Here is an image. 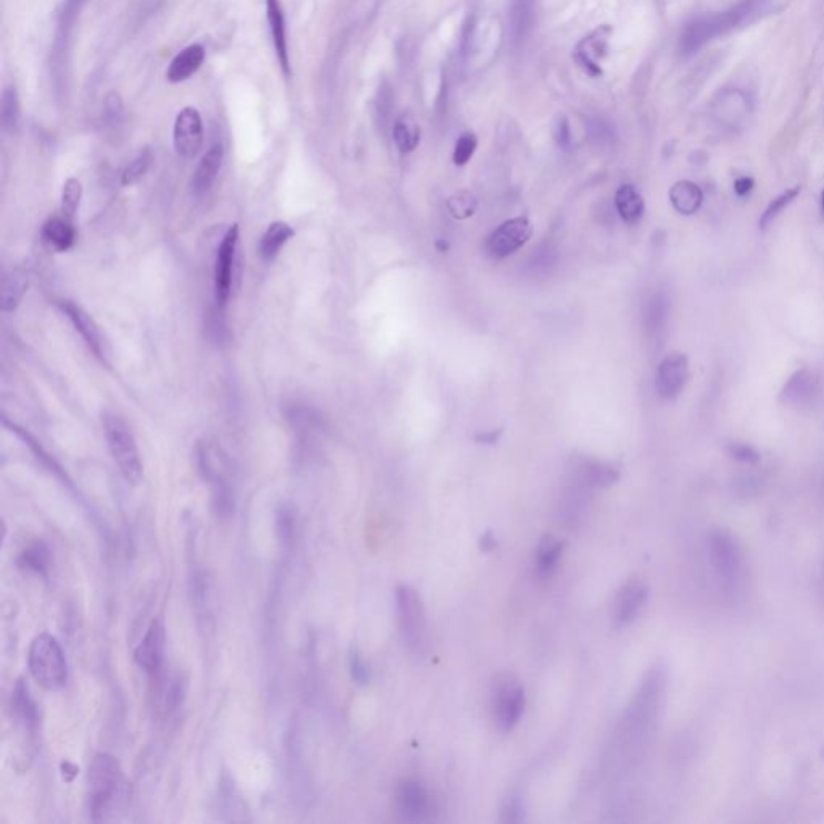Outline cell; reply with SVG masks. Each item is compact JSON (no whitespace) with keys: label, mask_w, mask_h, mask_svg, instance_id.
<instances>
[{"label":"cell","mask_w":824,"mask_h":824,"mask_svg":"<svg viewBox=\"0 0 824 824\" xmlns=\"http://www.w3.org/2000/svg\"><path fill=\"white\" fill-rule=\"evenodd\" d=\"M615 208L625 223L638 224L646 213V203L635 186L625 184L615 194Z\"/></svg>","instance_id":"23"},{"label":"cell","mask_w":824,"mask_h":824,"mask_svg":"<svg viewBox=\"0 0 824 824\" xmlns=\"http://www.w3.org/2000/svg\"><path fill=\"white\" fill-rule=\"evenodd\" d=\"M447 208L455 219L466 221L476 215L478 210V200L470 190H459L447 198Z\"/></svg>","instance_id":"31"},{"label":"cell","mask_w":824,"mask_h":824,"mask_svg":"<svg viewBox=\"0 0 824 824\" xmlns=\"http://www.w3.org/2000/svg\"><path fill=\"white\" fill-rule=\"evenodd\" d=\"M205 55H206V52L202 44H192L179 52L166 70L169 83L179 85V83L187 81L190 76H194L205 62Z\"/></svg>","instance_id":"21"},{"label":"cell","mask_w":824,"mask_h":824,"mask_svg":"<svg viewBox=\"0 0 824 824\" xmlns=\"http://www.w3.org/2000/svg\"><path fill=\"white\" fill-rule=\"evenodd\" d=\"M393 139L401 154H411L420 142V126L411 115H403L393 126Z\"/></svg>","instance_id":"26"},{"label":"cell","mask_w":824,"mask_h":824,"mask_svg":"<svg viewBox=\"0 0 824 824\" xmlns=\"http://www.w3.org/2000/svg\"><path fill=\"white\" fill-rule=\"evenodd\" d=\"M533 236V226L524 216L504 221L485 240V252L493 259H504L518 253L528 244Z\"/></svg>","instance_id":"9"},{"label":"cell","mask_w":824,"mask_h":824,"mask_svg":"<svg viewBox=\"0 0 824 824\" xmlns=\"http://www.w3.org/2000/svg\"><path fill=\"white\" fill-rule=\"evenodd\" d=\"M689 378V363L683 353H670L665 357L656 372L657 395L665 401L677 399L685 390Z\"/></svg>","instance_id":"12"},{"label":"cell","mask_w":824,"mask_h":824,"mask_svg":"<svg viewBox=\"0 0 824 824\" xmlns=\"http://www.w3.org/2000/svg\"><path fill=\"white\" fill-rule=\"evenodd\" d=\"M821 213H823V216H824V192H823V196H821Z\"/></svg>","instance_id":"46"},{"label":"cell","mask_w":824,"mask_h":824,"mask_svg":"<svg viewBox=\"0 0 824 824\" xmlns=\"http://www.w3.org/2000/svg\"><path fill=\"white\" fill-rule=\"evenodd\" d=\"M610 35H612V29L608 26H601L577 45L575 60L589 76H601V60L608 54Z\"/></svg>","instance_id":"15"},{"label":"cell","mask_w":824,"mask_h":824,"mask_svg":"<svg viewBox=\"0 0 824 824\" xmlns=\"http://www.w3.org/2000/svg\"><path fill=\"white\" fill-rule=\"evenodd\" d=\"M710 552L719 587L728 598L736 599L742 593L744 587V560L738 541L728 531H713L710 537Z\"/></svg>","instance_id":"5"},{"label":"cell","mask_w":824,"mask_h":824,"mask_svg":"<svg viewBox=\"0 0 824 824\" xmlns=\"http://www.w3.org/2000/svg\"><path fill=\"white\" fill-rule=\"evenodd\" d=\"M294 236V227L290 224L284 221L269 224L259 242V256L263 261H273Z\"/></svg>","instance_id":"24"},{"label":"cell","mask_w":824,"mask_h":824,"mask_svg":"<svg viewBox=\"0 0 824 824\" xmlns=\"http://www.w3.org/2000/svg\"><path fill=\"white\" fill-rule=\"evenodd\" d=\"M525 691L518 679L506 675L497 679L493 694V708L497 727L504 733L516 727L524 713Z\"/></svg>","instance_id":"10"},{"label":"cell","mask_w":824,"mask_h":824,"mask_svg":"<svg viewBox=\"0 0 824 824\" xmlns=\"http://www.w3.org/2000/svg\"><path fill=\"white\" fill-rule=\"evenodd\" d=\"M123 100L119 97V94L116 92H112L108 94L106 98V104H104V116H106V123L110 125H118L119 121L123 119Z\"/></svg>","instance_id":"38"},{"label":"cell","mask_w":824,"mask_h":824,"mask_svg":"<svg viewBox=\"0 0 824 824\" xmlns=\"http://www.w3.org/2000/svg\"><path fill=\"white\" fill-rule=\"evenodd\" d=\"M504 813H506L504 821H510V823L522 821V819H524V805H522L520 797H510L509 800H507V807H506Z\"/></svg>","instance_id":"40"},{"label":"cell","mask_w":824,"mask_h":824,"mask_svg":"<svg viewBox=\"0 0 824 824\" xmlns=\"http://www.w3.org/2000/svg\"><path fill=\"white\" fill-rule=\"evenodd\" d=\"M401 815L409 821H417L426 817L430 807V797L426 788L417 781H405L397 794Z\"/></svg>","instance_id":"18"},{"label":"cell","mask_w":824,"mask_h":824,"mask_svg":"<svg viewBox=\"0 0 824 824\" xmlns=\"http://www.w3.org/2000/svg\"><path fill=\"white\" fill-rule=\"evenodd\" d=\"M670 202L673 208L685 216L698 213L704 202V194L698 184L691 181H679L670 189Z\"/></svg>","instance_id":"25"},{"label":"cell","mask_w":824,"mask_h":824,"mask_svg":"<svg viewBox=\"0 0 824 824\" xmlns=\"http://www.w3.org/2000/svg\"><path fill=\"white\" fill-rule=\"evenodd\" d=\"M41 240L49 252H68L76 242V229L73 221L64 216L49 217L43 224Z\"/></svg>","instance_id":"19"},{"label":"cell","mask_w":824,"mask_h":824,"mask_svg":"<svg viewBox=\"0 0 824 824\" xmlns=\"http://www.w3.org/2000/svg\"><path fill=\"white\" fill-rule=\"evenodd\" d=\"M399 628L405 643L412 650L422 652L427 646L426 615L419 596L411 587L401 585L397 589Z\"/></svg>","instance_id":"7"},{"label":"cell","mask_w":824,"mask_h":824,"mask_svg":"<svg viewBox=\"0 0 824 824\" xmlns=\"http://www.w3.org/2000/svg\"><path fill=\"white\" fill-rule=\"evenodd\" d=\"M58 307L62 309V313L68 317L71 326L75 327L77 334L85 340L87 348L91 349L98 359L106 361V340H104V336L100 332L97 322L92 319V316L79 305H76L75 301H60Z\"/></svg>","instance_id":"13"},{"label":"cell","mask_w":824,"mask_h":824,"mask_svg":"<svg viewBox=\"0 0 824 824\" xmlns=\"http://www.w3.org/2000/svg\"><path fill=\"white\" fill-rule=\"evenodd\" d=\"M495 546H497V539L493 538V535H491V531H488V533H487V535H483V538H482L483 551L489 552V551H491V549H493V548H495Z\"/></svg>","instance_id":"44"},{"label":"cell","mask_w":824,"mask_h":824,"mask_svg":"<svg viewBox=\"0 0 824 824\" xmlns=\"http://www.w3.org/2000/svg\"><path fill=\"white\" fill-rule=\"evenodd\" d=\"M799 194H800V187H792V189L782 192L781 196H776L775 200L767 206L765 213L761 215L760 223H759L760 224L761 231L769 229V226L775 223L776 217L779 216L782 211L786 210L790 203L796 200Z\"/></svg>","instance_id":"34"},{"label":"cell","mask_w":824,"mask_h":824,"mask_svg":"<svg viewBox=\"0 0 824 824\" xmlns=\"http://www.w3.org/2000/svg\"><path fill=\"white\" fill-rule=\"evenodd\" d=\"M648 589L641 583H629L615 599L614 622L617 627H627L643 608Z\"/></svg>","instance_id":"20"},{"label":"cell","mask_w":824,"mask_h":824,"mask_svg":"<svg viewBox=\"0 0 824 824\" xmlns=\"http://www.w3.org/2000/svg\"><path fill=\"white\" fill-rule=\"evenodd\" d=\"M266 16L273 37L274 50L279 60L280 70L286 77L292 75L290 56H288V41H286V12L280 0H266Z\"/></svg>","instance_id":"16"},{"label":"cell","mask_w":824,"mask_h":824,"mask_svg":"<svg viewBox=\"0 0 824 824\" xmlns=\"http://www.w3.org/2000/svg\"><path fill=\"white\" fill-rule=\"evenodd\" d=\"M668 315V301L665 300L664 295H656L650 298L648 303V311H646V321L652 330H657L664 324L665 317Z\"/></svg>","instance_id":"37"},{"label":"cell","mask_w":824,"mask_h":824,"mask_svg":"<svg viewBox=\"0 0 824 824\" xmlns=\"http://www.w3.org/2000/svg\"><path fill=\"white\" fill-rule=\"evenodd\" d=\"M28 286L29 274L23 266H16L12 271H8L2 286V311L14 313L28 292Z\"/></svg>","instance_id":"22"},{"label":"cell","mask_w":824,"mask_h":824,"mask_svg":"<svg viewBox=\"0 0 824 824\" xmlns=\"http://www.w3.org/2000/svg\"><path fill=\"white\" fill-rule=\"evenodd\" d=\"M18 564H20L22 568H26L29 572L37 573L44 578H47L50 564L49 548L41 543V541H37V543L29 546L28 549H25L22 552Z\"/></svg>","instance_id":"30"},{"label":"cell","mask_w":824,"mask_h":824,"mask_svg":"<svg viewBox=\"0 0 824 824\" xmlns=\"http://www.w3.org/2000/svg\"><path fill=\"white\" fill-rule=\"evenodd\" d=\"M560 552L562 545L559 539L554 538L551 535H546L545 538L541 539L537 549V570L541 578H549L554 573L560 559Z\"/></svg>","instance_id":"27"},{"label":"cell","mask_w":824,"mask_h":824,"mask_svg":"<svg viewBox=\"0 0 824 824\" xmlns=\"http://www.w3.org/2000/svg\"><path fill=\"white\" fill-rule=\"evenodd\" d=\"M81 200H83V184L76 177H70L68 181L65 182L64 190H62V202H60L62 216L73 221L79 210Z\"/></svg>","instance_id":"32"},{"label":"cell","mask_w":824,"mask_h":824,"mask_svg":"<svg viewBox=\"0 0 824 824\" xmlns=\"http://www.w3.org/2000/svg\"><path fill=\"white\" fill-rule=\"evenodd\" d=\"M477 146H478V139H477L476 134H462L456 142L455 154H453L456 166H466L476 154Z\"/></svg>","instance_id":"36"},{"label":"cell","mask_w":824,"mask_h":824,"mask_svg":"<svg viewBox=\"0 0 824 824\" xmlns=\"http://www.w3.org/2000/svg\"><path fill=\"white\" fill-rule=\"evenodd\" d=\"M104 430L110 455L121 476L131 485H137L144 477V466L131 427L127 426L126 420L118 414L106 412Z\"/></svg>","instance_id":"3"},{"label":"cell","mask_w":824,"mask_h":824,"mask_svg":"<svg viewBox=\"0 0 824 824\" xmlns=\"http://www.w3.org/2000/svg\"><path fill=\"white\" fill-rule=\"evenodd\" d=\"M224 160V147L221 142L213 144L206 154L203 155L202 160L196 166L194 177H192V192L196 196H205L210 192L213 184L216 182L217 175L221 171Z\"/></svg>","instance_id":"17"},{"label":"cell","mask_w":824,"mask_h":824,"mask_svg":"<svg viewBox=\"0 0 824 824\" xmlns=\"http://www.w3.org/2000/svg\"><path fill=\"white\" fill-rule=\"evenodd\" d=\"M728 451L736 461L744 462V464H755V462L760 461V455L755 451L754 447L744 445V443H731L728 447Z\"/></svg>","instance_id":"39"},{"label":"cell","mask_w":824,"mask_h":824,"mask_svg":"<svg viewBox=\"0 0 824 824\" xmlns=\"http://www.w3.org/2000/svg\"><path fill=\"white\" fill-rule=\"evenodd\" d=\"M22 106L15 85H7L2 94V126L7 133L14 134L20 129Z\"/></svg>","instance_id":"28"},{"label":"cell","mask_w":824,"mask_h":824,"mask_svg":"<svg viewBox=\"0 0 824 824\" xmlns=\"http://www.w3.org/2000/svg\"><path fill=\"white\" fill-rule=\"evenodd\" d=\"M815 391V382L810 374L807 372H799L794 377L790 378L789 384L784 388V397L789 403L800 405L803 401L811 398Z\"/></svg>","instance_id":"33"},{"label":"cell","mask_w":824,"mask_h":824,"mask_svg":"<svg viewBox=\"0 0 824 824\" xmlns=\"http://www.w3.org/2000/svg\"><path fill=\"white\" fill-rule=\"evenodd\" d=\"M238 237H240V227L237 223L232 224L217 246L216 259H215V301L219 309H224L231 298L234 267H236V259H237Z\"/></svg>","instance_id":"8"},{"label":"cell","mask_w":824,"mask_h":824,"mask_svg":"<svg viewBox=\"0 0 824 824\" xmlns=\"http://www.w3.org/2000/svg\"><path fill=\"white\" fill-rule=\"evenodd\" d=\"M173 144L176 154L190 160L200 152L203 146L202 115L196 106H184L177 113L173 127Z\"/></svg>","instance_id":"11"},{"label":"cell","mask_w":824,"mask_h":824,"mask_svg":"<svg viewBox=\"0 0 824 824\" xmlns=\"http://www.w3.org/2000/svg\"><path fill=\"white\" fill-rule=\"evenodd\" d=\"M89 809L94 821H104L126 796V781L119 761L108 754L94 757L89 776Z\"/></svg>","instance_id":"1"},{"label":"cell","mask_w":824,"mask_h":824,"mask_svg":"<svg viewBox=\"0 0 824 824\" xmlns=\"http://www.w3.org/2000/svg\"><path fill=\"white\" fill-rule=\"evenodd\" d=\"M28 667L35 683L47 691L62 689L68 681V664L55 636H35L29 646Z\"/></svg>","instance_id":"2"},{"label":"cell","mask_w":824,"mask_h":824,"mask_svg":"<svg viewBox=\"0 0 824 824\" xmlns=\"http://www.w3.org/2000/svg\"><path fill=\"white\" fill-rule=\"evenodd\" d=\"M754 189V179L752 177H739L734 182V192L739 196H748L750 190Z\"/></svg>","instance_id":"42"},{"label":"cell","mask_w":824,"mask_h":824,"mask_svg":"<svg viewBox=\"0 0 824 824\" xmlns=\"http://www.w3.org/2000/svg\"><path fill=\"white\" fill-rule=\"evenodd\" d=\"M196 462H198V468L203 477L215 485V495H216L215 503L217 504L219 512L229 514L232 510V495L231 488L227 485V477H229L227 456L224 455L221 447H217L216 441L205 438L196 447Z\"/></svg>","instance_id":"6"},{"label":"cell","mask_w":824,"mask_h":824,"mask_svg":"<svg viewBox=\"0 0 824 824\" xmlns=\"http://www.w3.org/2000/svg\"><path fill=\"white\" fill-rule=\"evenodd\" d=\"M351 670H353V677H355L357 681H359V683H367V679H369V670L364 667L359 657L353 656V658H351Z\"/></svg>","instance_id":"41"},{"label":"cell","mask_w":824,"mask_h":824,"mask_svg":"<svg viewBox=\"0 0 824 824\" xmlns=\"http://www.w3.org/2000/svg\"><path fill=\"white\" fill-rule=\"evenodd\" d=\"M165 627L160 620L150 623L139 646L134 650L136 664L148 675L158 673L165 654Z\"/></svg>","instance_id":"14"},{"label":"cell","mask_w":824,"mask_h":824,"mask_svg":"<svg viewBox=\"0 0 824 824\" xmlns=\"http://www.w3.org/2000/svg\"><path fill=\"white\" fill-rule=\"evenodd\" d=\"M12 708L16 718L22 719L28 725H35L37 721V708L35 700L29 694V688L25 679H18L12 692Z\"/></svg>","instance_id":"29"},{"label":"cell","mask_w":824,"mask_h":824,"mask_svg":"<svg viewBox=\"0 0 824 824\" xmlns=\"http://www.w3.org/2000/svg\"><path fill=\"white\" fill-rule=\"evenodd\" d=\"M501 434H503L501 428H497V430H489V432H478V434L476 435V441L482 443V445H495V443L499 440Z\"/></svg>","instance_id":"43"},{"label":"cell","mask_w":824,"mask_h":824,"mask_svg":"<svg viewBox=\"0 0 824 824\" xmlns=\"http://www.w3.org/2000/svg\"><path fill=\"white\" fill-rule=\"evenodd\" d=\"M760 0H742L736 7L728 12L700 16L698 20L689 23L681 35V43H679L681 52L686 55L694 54L704 44L712 41L713 37L725 35L728 31L736 28L748 18L749 15L754 12Z\"/></svg>","instance_id":"4"},{"label":"cell","mask_w":824,"mask_h":824,"mask_svg":"<svg viewBox=\"0 0 824 824\" xmlns=\"http://www.w3.org/2000/svg\"><path fill=\"white\" fill-rule=\"evenodd\" d=\"M437 248H438V252H445V250H447V242H445V244H443V242H441V240H437Z\"/></svg>","instance_id":"45"},{"label":"cell","mask_w":824,"mask_h":824,"mask_svg":"<svg viewBox=\"0 0 824 824\" xmlns=\"http://www.w3.org/2000/svg\"><path fill=\"white\" fill-rule=\"evenodd\" d=\"M152 160H154L152 152H150L148 148L142 150V152L127 165L125 171H123V175H121V184H123L125 187H127V186H133V184H136L139 179H142L144 176L147 175L148 168H150V165H152Z\"/></svg>","instance_id":"35"}]
</instances>
